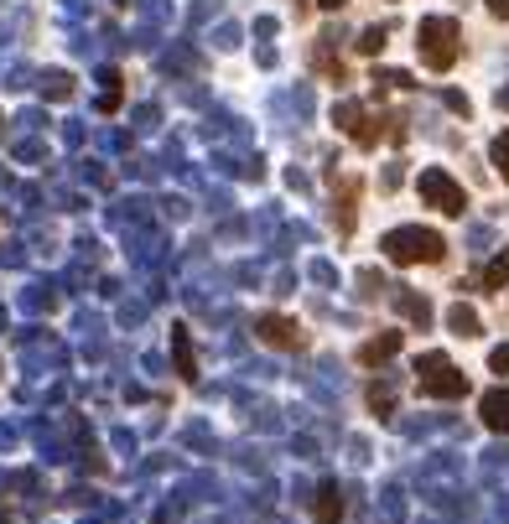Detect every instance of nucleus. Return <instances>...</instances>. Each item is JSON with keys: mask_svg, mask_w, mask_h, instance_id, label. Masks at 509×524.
I'll return each mask as SVG.
<instances>
[{"mask_svg": "<svg viewBox=\"0 0 509 524\" xmlns=\"http://www.w3.org/2000/svg\"><path fill=\"white\" fill-rule=\"evenodd\" d=\"M380 250H384V260H390V265L411 271V265H442V260H447V239L437 229L405 224V229H390V234H384Z\"/></svg>", "mask_w": 509, "mask_h": 524, "instance_id": "1", "label": "nucleus"}, {"mask_svg": "<svg viewBox=\"0 0 509 524\" xmlns=\"http://www.w3.org/2000/svg\"><path fill=\"white\" fill-rule=\"evenodd\" d=\"M416 52H421V63L431 73H447V68L458 63V52H463V26L452 22V16H426L416 26Z\"/></svg>", "mask_w": 509, "mask_h": 524, "instance_id": "2", "label": "nucleus"}, {"mask_svg": "<svg viewBox=\"0 0 509 524\" xmlns=\"http://www.w3.org/2000/svg\"><path fill=\"white\" fill-rule=\"evenodd\" d=\"M416 390L426 400H463L473 384H467V374L447 354H421L416 358Z\"/></svg>", "mask_w": 509, "mask_h": 524, "instance_id": "3", "label": "nucleus"}, {"mask_svg": "<svg viewBox=\"0 0 509 524\" xmlns=\"http://www.w3.org/2000/svg\"><path fill=\"white\" fill-rule=\"evenodd\" d=\"M416 192H421L426 208H437L442 218H463V208H467L463 182H458L452 171H442V167H426L421 177H416Z\"/></svg>", "mask_w": 509, "mask_h": 524, "instance_id": "4", "label": "nucleus"}, {"mask_svg": "<svg viewBox=\"0 0 509 524\" xmlns=\"http://www.w3.org/2000/svg\"><path fill=\"white\" fill-rule=\"evenodd\" d=\"M255 337H260L265 348H281V354H301V348H307V327L286 312H260L255 317Z\"/></svg>", "mask_w": 509, "mask_h": 524, "instance_id": "5", "label": "nucleus"}, {"mask_svg": "<svg viewBox=\"0 0 509 524\" xmlns=\"http://www.w3.org/2000/svg\"><path fill=\"white\" fill-rule=\"evenodd\" d=\"M333 125H338L359 151H375V146H380V135H384L380 120H375V115H369L364 105H354V99H343V105L333 109Z\"/></svg>", "mask_w": 509, "mask_h": 524, "instance_id": "6", "label": "nucleus"}, {"mask_svg": "<svg viewBox=\"0 0 509 524\" xmlns=\"http://www.w3.org/2000/svg\"><path fill=\"white\" fill-rule=\"evenodd\" d=\"M171 358H177V379L182 384H198V354H192V333H188V322H171Z\"/></svg>", "mask_w": 509, "mask_h": 524, "instance_id": "7", "label": "nucleus"}, {"mask_svg": "<svg viewBox=\"0 0 509 524\" xmlns=\"http://www.w3.org/2000/svg\"><path fill=\"white\" fill-rule=\"evenodd\" d=\"M478 416H484L488 431L509 437V384H499V390H488V395L478 400Z\"/></svg>", "mask_w": 509, "mask_h": 524, "instance_id": "8", "label": "nucleus"}, {"mask_svg": "<svg viewBox=\"0 0 509 524\" xmlns=\"http://www.w3.org/2000/svg\"><path fill=\"white\" fill-rule=\"evenodd\" d=\"M401 343H405V333H380V337H369V343H359V354L354 358H359L364 369H380L384 358L401 354Z\"/></svg>", "mask_w": 509, "mask_h": 524, "instance_id": "9", "label": "nucleus"}, {"mask_svg": "<svg viewBox=\"0 0 509 524\" xmlns=\"http://www.w3.org/2000/svg\"><path fill=\"white\" fill-rule=\"evenodd\" d=\"M354 203H359V177L343 182V198H333V224L338 234H354Z\"/></svg>", "mask_w": 509, "mask_h": 524, "instance_id": "10", "label": "nucleus"}, {"mask_svg": "<svg viewBox=\"0 0 509 524\" xmlns=\"http://www.w3.org/2000/svg\"><path fill=\"white\" fill-rule=\"evenodd\" d=\"M338 519H343L338 483H322V488H318V524H338Z\"/></svg>", "mask_w": 509, "mask_h": 524, "instance_id": "11", "label": "nucleus"}, {"mask_svg": "<svg viewBox=\"0 0 509 524\" xmlns=\"http://www.w3.org/2000/svg\"><path fill=\"white\" fill-rule=\"evenodd\" d=\"M478 286H484V291H504L509 286V250H499L494 260H488L484 275H478Z\"/></svg>", "mask_w": 509, "mask_h": 524, "instance_id": "12", "label": "nucleus"}, {"mask_svg": "<svg viewBox=\"0 0 509 524\" xmlns=\"http://www.w3.org/2000/svg\"><path fill=\"white\" fill-rule=\"evenodd\" d=\"M364 400H369V410H375L380 420H390V416H395V390H390L384 379H375V384L364 390Z\"/></svg>", "mask_w": 509, "mask_h": 524, "instance_id": "13", "label": "nucleus"}, {"mask_svg": "<svg viewBox=\"0 0 509 524\" xmlns=\"http://www.w3.org/2000/svg\"><path fill=\"white\" fill-rule=\"evenodd\" d=\"M447 322H452V333H458V337H478V333H484L478 312H473V307H463V301H458V307L447 312Z\"/></svg>", "mask_w": 509, "mask_h": 524, "instance_id": "14", "label": "nucleus"}, {"mask_svg": "<svg viewBox=\"0 0 509 524\" xmlns=\"http://www.w3.org/2000/svg\"><path fill=\"white\" fill-rule=\"evenodd\" d=\"M395 307H401V312L411 317L416 327H431V301H426V296H411V291H401V296H395Z\"/></svg>", "mask_w": 509, "mask_h": 524, "instance_id": "15", "label": "nucleus"}, {"mask_svg": "<svg viewBox=\"0 0 509 524\" xmlns=\"http://www.w3.org/2000/svg\"><path fill=\"white\" fill-rule=\"evenodd\" d=\"M384 42H390V32H384V26H364V37L354 47H359L364 58H375V52H384Z\"/></svg>", "mask_w": 509, "mask_h": 524, "instance_id": "16", "label": "nucleus"}, {"mask_svg": "<svg viewBox=\"0 0 509 524\" xmlns=\"http://www.w3.org/2000/svg\"><path fill=\"white\" fill-rule=\"evenodd\" d=\"M488 156H494V167H499V177L509 182V130H499V135H494V146H488Z\"/></svg>", "mask_w": 509, "mask_h": 524, "instance_id": "17", "label": "nucleus"}, {"mask_svg": "<svg viewBox=\"0 0 509 524\" xmlns=\"http://www.w3.org/2000/svg\"><path fill=\"white\" fill-rule=\"evenodd\" d=\"M105 99H99V109H105V115H115V109H120V73H115V68H109L105 73Z\"/></svg>", "mask_w": 509, "mask_h": 524, "instance_id": "18", "label": "nucleus"}, {"mask_svg": "<svg viewBox=\"0 0 509 524\" xmlns=\"http://www.w3.org/2000/svg\"><path fill=\"white\" fill-rule=\"evenodd\" d=\"M488 369H494V374H509V348H494V354H488Z\"/></svg>", "mask_w": 509, "mask_h": 524, "instance_id": "19", "label": "nucleus"}, {"mask_svg": "<svg viewBox=\"0 0 509 524\" xmlns=\"http://www.w3.org/2000/svg\"><path fill=\"white\" fill-rule=\"evenodd\" d=\"M488 16H499V22H509V0H484Z\"/></svg>", "mask_w": 509, "mask_h": 524, "instance_id": "20", "label": "nucleus"}, {"mask_svg": "<svg viewBox=\"0 0 509 524\" xmlns=\"http://www.w3.org/2000/svg\"><path fill=\"white\" fill-rule=\"evenodd\" d=\"M322 11H343V5H348V0H318Z\"/></svg>", "mask_w": 509, "mask_h": 524, "instance_id": "21", "label": "nucleus"}, {"mask_svg": "<svg viewBox=\"0 0 509 524\" xmlns=\"http://www.w3.org/2000/svg\"><path fill=\"white\" fill-rule=\"evenodd\" d=\"M499 109H509V88H504V94H499Z\"/></svg>", "mask_w": 509, "mask_h": 524, "instance_id": "22", "label": "nucleus"}]
</instances>
